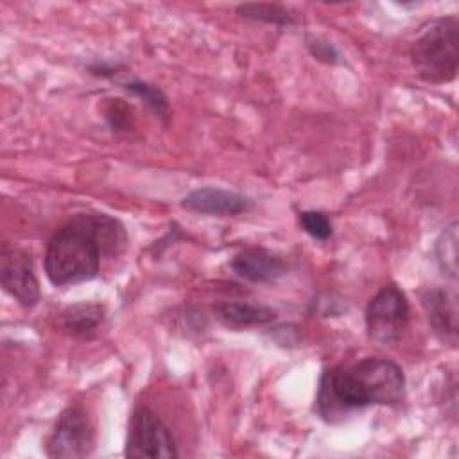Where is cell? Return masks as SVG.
<instances>
[{"instance_id": "obj_11", "label": "cell", "mask_w": 459, "mask_h": 459, "mask_svg": "<svg viewBox=\"0 0 459 459\" xmlns=\"http://www.w3.org/2000/svg\"><path fill=\"white\" fill-rule=\"evenodd\" d=\"M215 319L231 330H242L251 326H265L276 321L278 312L267 305L246 303V301H224L213 307Z\"/></svg>"}, {"instance_id": "obj_15", "label": "cell", "mask_w": 459, "mask_h": 459, "mask_svg": "<svg viewBox=\"0 0 459 459\" xmlns=\"http://www.w3.org/2000/svg\"><path fill=\"white\" fill-rule=\"evenodd\" d=\"M436 258L443 274L455 281L457 278V222H450L436 240Z\"/></svg>"}, {"instance_id": "obj_6", "label": "cell", "mask_w": 459, "mask_h": 459, "mask_svg": "<svg viewBox=\"0 0 459 459\" xmlns=\"http://www.w3.org/2000/svg\"><path fill=\"white\" fill-rule=\"evenodd\" d=\"M95 448V432L86 409L79 403L68 405L47 439V455L61 459L86 457Z\"/></svg>"}, {"instance_id": "obj_8", "label": "cell", "mask_w": 459, "mask_h": 459, "mask_svg": "<svg viewBox=\"0 0 459 459\" xmlns=\"http://www.w3.org/2000/svg\"><path fill=\"white\" fill-rule=\"evenodd\" d=\"M421 307L425 310L432 333L452 348L457 346V296L455 292L432 287L421 292Z\"/></svg>"}, {"instance_id": "obj_4", "label": "cell", "mask_w": 459, "mask_h": 459, "mask_svg": "<svg viewBox=\"0 0 459 459\" xmlns=\"http://www.w3.org/2000/svg\"><path fill=\"white\" fill-rule=\"evenodd\" d=\"M411 308L405 294L393 283L382 287L368 303L364 319L371 341L394 344L409 326Z\"/></svg>"}, {"instance_id": "obj_1", "label": "cell", "mask_w": 459, "mask_h": 459, "mask_svg": "<svg viewBox=\"0 0 459 459\" xmlns=\"http://www.w3.org/2000/svg\"><path fill=\"white\" fill-rule=\"evenodd\" d=\"M127 246L124 226L106 213H77L57 228L45 249V274L56 287L93 280L104 258L118 256Z\"/></svg>"}, {"instance_id": "obj_10", "label": "cell", "mask_w": 459, "mask_h": 459, "mask_svg": "<svg viewBox=\"0 0 459 459\" xmlns=\"http://www.w3.org/2000/svg\"><path fill=\"white\" fill-rule=\"evenodd\" d=\"M231 271L253 283H271L287 273L283 258L265 247H246L231 258Z\"/></svg>"}, {"instance_id": "obj_2", "label": "cell", "mask_w": 459, "mask_h": 459, "mask_svg": "<svg viewBox=\"0 0 459 459\" xmlns=\"http://www.w3.org/2000/svg\"><path fill=\"white\" fill-rule=\"evenodd\" d=\"M402 368L382 357H366L351 366L325 369L319 378L316 411L328 423H339L368 405H394L403 400Z\"/></svg>"}, {"instance_id": "obj_16", "label": "cell", "mask_w": 459, "mask_h": 459, "mask_svg": "<svg viewBox=\"0 0 459 459\" xmlns=\"http://www.w3.org/2000/svg\"><path fill=\"white\" fill-rule=\"evenodd\" d=\"M301 230L316 240H328L333 233L332 221L325 212L319 210H303L298 213Z\"/></svg>"}, {"instance_id": "obj_5", "label": "cell", "mask_w": 459, "mask_h": 459, "mask_svg": "<svg viewBox=\"0 0 459 459\" xmlns=\"http://www.w3.org/2000/svg\"><path fill=\"white\" fill-rule=\"evenodd\" d=\"M126 457L169 459L178 457L179 450L170 429L149 407H136L129 418L126 437Z\"/></svg>"}, {"instance_id": "obj_7", "label": "cell", "mask_w": 459, "mask_h": 459, "mask_svg": "<svg viewBox=\"0 0 459 459\" xmlns=\"http://www.w3.org/2000/svg\"><path fill=\"white\" fill-rule=\"evenodd\" d=\"M0 281L4 290L22 307H34L39 301V281L34 273L32 256L11 244H4L0 251Z\"/></svg>"}, {"instance_id": "obj_14", "label": "cell", "mask_w": 459, "mask_h": 459, "mask_svg": "<svg viewBox=\"0 0 459 459\" xmlns=\"http://www.w3.org/2000/svg\"><path fill=\"white\" fill-rule=\"evenodd\" d=\"M237 14L246 20L262 22L274 27H290L296 23L294 13L280 4H240L237 5Z\"/></svg>"}, {"instance_id": "obj_9", "label": "cell", "mask_w": 459, "mask_h": 459, "mask_svg": "<svg viewBox=\"0 0 459 459\" xmlns=\"http://www.w3.org/2000/svg\"><path fill=\"white\" fill-rule=\"evenodd\" d=\"M181 206L188 212L203 213V215H217V217H233L251 208V201L242 194L215 188V186H203L188 192L181 199Z\"/></svg>"}, {"instance_id": "obj_12", "label": "cell", "mask_w": 459, "mask_h": 459, "mask_svg": "<svg viewBox=\"0 0 459 459\" xmlns=\"http://www.w3.org/2000/svg\"><path fill=\"white\" fill-rule=\"evenodd\" d=\"M104 317L106 310L99 303H75L61 314L65 332L77 339L93 337L102 326Z\"/></svg>"}, {"instance_id": "obj_13", "label": "cell", "mask_w": 459, "mask_h": 459, "mask_svg": "<svg viewBox=\"0 0 459 459\" xmlns=\"http://www.w3.org/2000/svg\"><path fill=\"white\" fill-rule=\"evenodd\" d=\"M120 88L124 91H127L129 95L140 99L154 113V117L167 122V118L170 115V104L161 88H158L156 84H151L147 81H142V79L124 81V82H120Z\"/></svg>"}, {"instance_id": "obj_18", "label": "cell", "mask_w": 459, "mask_h": 459, "mask_svg": "<svg viewBox=\"0 0 459 459\" xmlns=\"http://www.w3.org/2000/svg\"><path fill=\"white\" fill-rule=\"evenodd\" d=\"M104 113H106L104 117H106V120H108V124L113 131H126L127 129L131 115H129V108L124 102H120V99L111 100Z\"/></svg>"}, {"instance_id": "obj_17", "label": "cell", "mask_w": 459, "mask_h": 459, "mask_svg": "<svg viewBox=\"0 0 459 459\" xmlns=\"http://www.w3.org/2000/svg\"><path fill=\"white\" fill-rule=\"evenodd\" d=\"M305 47L308 50V54L325 65H341L342 63V54L339 52V48L326 38L323 36H316V34H308L305 38Z\"/></svg>"}, {"instance_id": "obj_3", "label": "cell", "mask_w": 459, "mask_h": 459, "mask_svg": "<svg viewBox=\"0 0 459 459\" xmlns=\"http://www.w3.org/2000/svg\"><path fill=\"white\" fill-rule=\"evenodd\" d=\"M409 54L421 81L430 84L454 81L459 70V18L450 14L425 22Z\"/></svg>"}]
</instances>
